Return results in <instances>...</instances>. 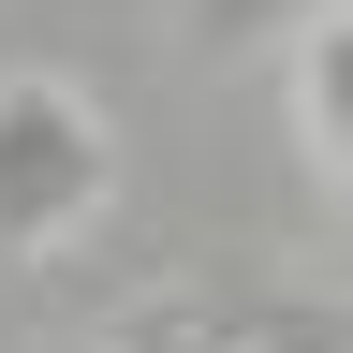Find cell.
I'll return each mask as SVG.
<instances>
[{
	"mask_svg": "<svg viewBox=\"0 0 353 353\" xmlns=\"http://www.w3.org/2000/svg\"><path fill=\"white\" fill-rule=\"evenodd\" d=\"M294 15H309V0H162V30H176V44H206V59H265Z\"/></svg>",
	"mask_w": 353,
	"mask_h": 353,
	"instance_id": "obj_3",
	"label": "cell"
},
{
	"mask_svg": "<svg viewBox=\"0 0 353 353\" xmlns=\"http://www.w3.org/2000/svg\"><path fill=\"white\" fill-rule=\"evenodd\" d=\"M294 148H309V176L339 192V162H353V44H339V0L294 15Z\"/></svg>",
	"mask_w": 353,
	"mask_h": 353,
	"instance_id": "obj_2",
	"label": "cell"
},
{
	"mask_svg": "<svg viewBox=\"0 0 353 353\" xmlns=\"http://www.w3.org/2000/svg\"><path fill=\"white\" fill-rule=\"evenodd\" d=\"M118 206V132L74 74H0V265H59Z\"/></svg>",
	"mask_w": 353,
	"mask_h": 353,
	"instance_id": "obj_1",
	"label": "cell"
}]
</instances>
